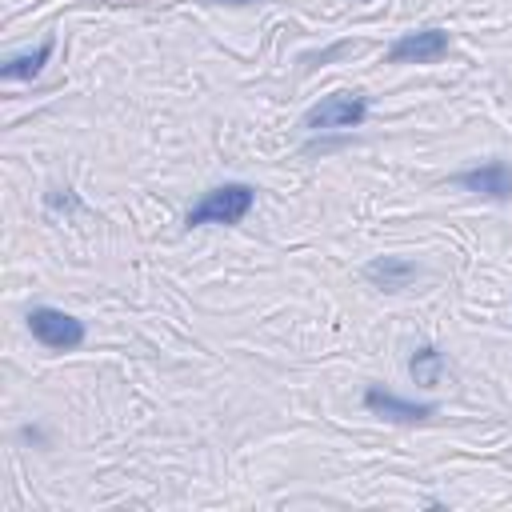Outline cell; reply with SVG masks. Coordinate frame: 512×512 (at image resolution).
Returning a JSON list of instances; mask_svg holds the SVG:
<instances>
[{"label":"cell","instance_id":"cell-2","mask_svg":"<svg viewBox=\"0 0 512 512\" xmlns=\"http://www.w3.org/2000/svg\"><path fill=\"white\" fill-rule=\"evenodd\" d=\"M364 120H368L364 92H332L300 116V128L304 132H340V128H360Z\"/></svg>","mask_w":512,"mask_h":512},{"label":"cell","instance_id":"cell-5","mask_svg":"<svg viewBox=\"0 0 512 512\" xmlns=\"http://www.w3.org/2000/svg\"><path fill=\"white\" fill-rule=\"evenodd\" d=\"M452 184L472 192V196H484L492 204H504V200H512V164L508 160H484V164L460 168L452 176Z\"/></svg>","mask_w":512,"mask_h":512},{"label":"cell","instance_id":"cell-6","mask_svg":"<svg viewBox=\"0 0 512 512\" xmlns=\"http://www.w3.org/2000/svg\"><path fill=\"white\" fill-rule=\"evenodd\" d=\"M364 408L384 416V420H392V424H424V420H432L440 412L432 400H404V396H396V392H388L380 384L364 388Z\"/></svg>","mask_w":512,"mask_h":512},{"label":"cell","instance_id":"cell-10","mask_svg":"<svg viewBox=\"0 0 512 512\" xmlns=\"http://www.w3.org/2000/svg\"><path fill=\"white\" fill-rule=\"evenodd\" d=\"M212 4H252V0H212Z\"/></svg>","mask_w":512,"mask_h":512},{"label":"cell","instance_id":"cell-7","mask_svg":"<svg viewBox=\"0 0 512 512\" xmlns=\"http://www.w3.org/2000/svg\"><path fill=\"white\" fill-rule=\"evenodd\" d=\"M416 276H420V268H416L412 260H404V256H372V260L364 264V280H368L372 288H380V292H400V288H408Z\"/></svg>","mask_w":512,"mask_h":512},{"label":"cell","instance_id":"cell-3","mask_svg":"<svg viewBox=\"0 0 512 512\" xmlns=\"http://www.w3.org/2000/svg\"><path fill=\"white\" fill-rule=\"evenodd\" d=\"M28 332H32L44 348H52V352H72V348H80L84 336H88V328H84L80 316H72V312H64V308H52V304H36V308L28 312Z\"/></svg>","mask_w":512,"mask_h":512},{"label":"cell","instance_id":"cell-8","mask_svg":"<svg viewBox=\"0 0 512 512\" xmlns=\"http://www.w3.org/2000/svg\"><path fill=\"white\" fill-rule=\"evenodd\" d=\"M52 52H56V40L48 36V40H40L32 52L8 56V60L0 64V76H4V80H36V76L44 72V64L52 60Z\"/></svg>","mask_w":512,"mask_h":512},{"label":"cell","instance_id":"cell-4","mask_svg":"<svg viewBox=\"0 0 512 512\" xmlns=\"http://www.w3.org/2000/svg\"><path fill=\"white\" fill-rule=\"evenodd\" d=\"M448 32L444 28H420V32H400L392 44H388V52H384V60L388 64H436V60H444L448 56Z\"/></svg>","mask_w":512,"mask_h":512},{"label":"cell","instance_id":"cell-1","mask_svg":"<svg viewBox=\"0 0 512 512\" xmlns=\"http://www.w3.org/2000/svg\"><path fill=\"white\" fill-rule=\"evenodd\" d=\"M256 204V188L244 184V180H228V184H216L208 188L188 212H184V224L188 228H208V224H240Z\"/></svg>","mask_w":512,"mask_h":512},{"label":"cell","instance_id":"cell-9","mask_svg":"<svg viewBox=\"0 0 512 512\" xmlns=\"http://www.w3.org/2000/svg\"><path fill=\"white\" fill-rule=\"evenodd\" d=\"M444 372H448V360H444V352L432 348V344H420V348L408 356V376H412L416 384H424V388H440Z\"/></svg>","mask_w":512,"mask_h":512}]
</instances>
